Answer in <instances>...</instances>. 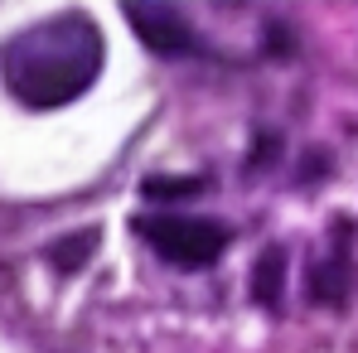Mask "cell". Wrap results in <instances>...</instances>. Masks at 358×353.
Segmentation results:
<instances>
[{"label": "cell", "instance_id": "5", "mask_svg": "<svg viewBox=\"0 0 358 353\" xmlns=\"http://www.w3.org/2000/svg\"><path fill=\"white\" fill-rule=\"evenodd\" d=\"M281 295H286V247H266V257L252 271V300L266 305V310H276Z\"/></svg>", "mask_w": 358, "mask_h": 353}, {"label": "cell", "instance_id": "6", "mask_svg": "<svg viewBox=\"0 0 358 353\" xmlns=\"http://www.w3.org/2000/svg\"><path fill=\"white\" fill-rule=\"evenodd\" d=\"M208 189V179L203 175H150L141 184V194L145 199H155V203H175V199H194V194H203Z\"/></svg>", "mask_w": 358, "mask_h": 353}, {"label": "cell", "instance_id": "3", "mask_svg": "<svg viewBox=\"0 0 358 353\" xmlns=\"http://www.w3.org/2000/svg\"><path fill=\"white\" fill-rule=\"evenodd\" d=\"M126 24L141 34L145 49L175 59V54H199V34L194 24L179 15L175 5H160V0H126Z\"/></svg>", "mask_w": 358, "mask_h": 353}, {"label": "cell", "instance_id": "8", "mask_svg": "<svg viewBox=\"0 0 358 353\" xmlns=\"http://www.w3.org/2000/svg\"><path fill=\"white\" fill-rule=\"evenodd\" d=\"M276 150H281V141L276 136H262V145H252V155H247V170H266L276 160Z\"/></svg>", "mask_w": 358, "mask_h": 353}, {"label": "cell", "instance_id": "4", "mask_svg": "<svg viewBox=\"0 0 358 353\" xmlns=\"http://www.w3.org/2000/svg\"><path fill=\"white\" fill-rule=\"evenodd\" d=\"M349 223H339V237H334V252L329 257H320L315 266H310V276H305V291L310 300H320V305H349V295H354V257H349Z\"/></svg>", "mask_w": 358, "mask_h": 353}, {"label": "cell", "instance_id": "1", "mask_svg": "<svg viewBox=\"0 0 358 353\" xmlns=\"http://www.w3.org/2000/svg\"><path fill=\"white\" fill-rule=\"evenodd\" d=\"M102 59H107L102 29L83 10H63L15 34L0 49V73H5V87L24 107L49 112L83 97L92 78L102 73Z\"/></svg>", "mask_w": 358, "mask_h": 353}, {"label": "cell", "instance_id": "7", "mask_svg": "<svg viewBox=\"0 0 358 353\" xmlns=\"http://www.w3.org/2000/svg\"><path fill=\"white\" fill-rule=\"evenodd\" d=\"M92 252H97V233H92V228H83V233L54 242V247H49V261L59 266L63 276H73V271H83V261H87Z\"/></svg>", "mask_w": 358, "mask_h": 353}, {"label": "cell", "instance_id": "2", "mask_svg": "<svg viewBox=\"0 0 358 353\" xmlns=\"http://www.w3.org/2000/svg\"><path fill=\"white\" fill-rule=\"evenodd\" d=\"M136 233L175 266H213L228 252V242H233V233L223 223H213V218H179V213L136 218Z\"/></svg>", "mask_w": 358, "mask_h": 353}]
</instances>
